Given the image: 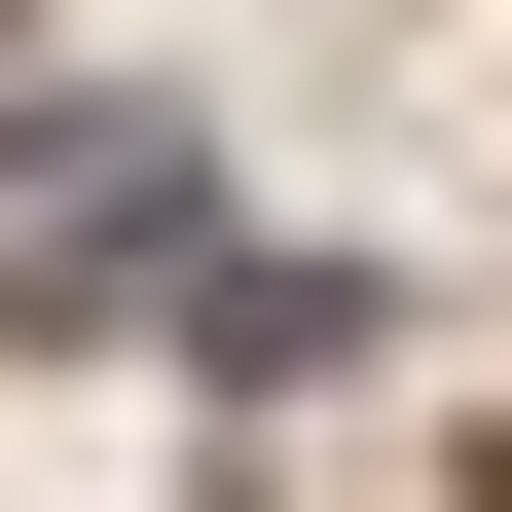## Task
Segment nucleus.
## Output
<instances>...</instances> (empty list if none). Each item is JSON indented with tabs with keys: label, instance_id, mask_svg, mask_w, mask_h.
I'll return each instance as SVG.
<instances>
[{
	"label": "nucleus",
	"instance_id": "nucleus-1",
	"mask_svg": "<svg viewBox=\"0 0 512 512\" xmlns=\"http://www.w3.org/2000/svg\"><path fill=\"white\" fill-rule=\"evenodd\" d=\"M183 256V147L147 110H37V147H0V293H147Z\"/></svg>",
	"mask_w": 512,
	"mask_h": 512
}]
</instances>
